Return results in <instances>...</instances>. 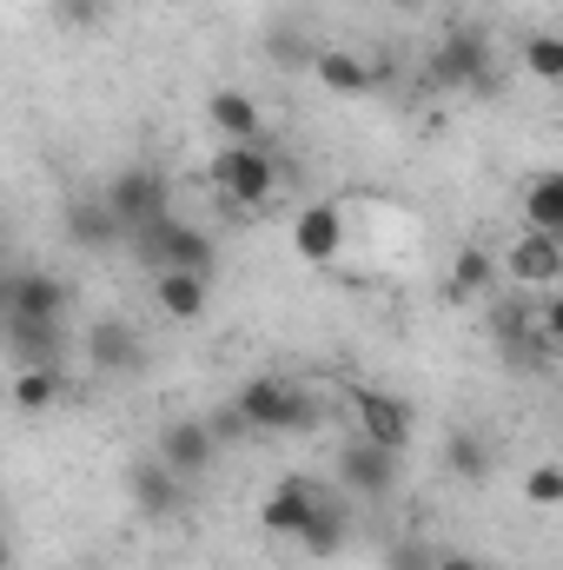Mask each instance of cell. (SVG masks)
Instances as JSON below:
<instances>
[{
	"label": "cell",
	"mask_w": 563,
	"mask_h": 570,
	"mask_svg": "<svg viewBox=\"0 0 563 570\" xmlns=\"http://www.w3.org/2000/svg\"><path fill=\"white\" fill-rule=\"evenodd\" d=\"M100 193L113 199V213L127 219V233H140V226H152V219L172 213V179H166L159 166H120V173H107Z\"/></svg>",
	"instance_id": "obj_5"
},
{
	"label": "cell",
	"mask_w": 563,
	"mask_h": 570,
	"mask_svg": "<svg viewBox=\"0 0 563 570\" xmlns=\"http://www.w3.org/2000/svg\"><path fill=\"white\" fill-rule=\"evenodd\" d=\"M206 425H213V438H219V444H246V438H259V431H253V419L239 412V399H226Z\"/></svg>",
	"instance_id": "obj_29"
},
{
	"label": "cell",
	"mask_w": 563,
	"mask_h": 570,
	"mask_svg": "<svg viewBox=\"0 0 563 570\" xmlns=\"http://www.w3.org/2000/svg\"><path fill=\"white\" fill-rule=\"evenodd\" d=\"M206 127L226 146H259L266 140V107L239 87H219V94H206Z\"/></svg>",
	"instance_id": "obj_14"
},
{
	"label": "cell",
	"mask_w": 563,
	"mask_h": 570,
	"mask_svg": "<svg viewBox=\"0 0 563 570\" xmlns=\"http://www.w3.org/2000/svg\"><path fill=\"white\" fill-rule=\"evenodd\" d=\"M312 80H318L325 94H338V100H365V94H378L372 60H358V53H345V47H325L318 67H312Z\"/></svg>",
	"instance_id": "obj_21"
},
{
	"label": "cell",
	"mask_w": 563,
	"mask_h": 570,
	"mask_svg": "<svg viewBox=\"0 0 563 570\" xmlns=\"http://www.w3.org/2000/svg\"><path fill=\"white\" fill-rule=\"evenodd\" d=\"M418 80H424V94H464V100H491V94H504V67H497V40H491V27H477V20L444 27V40L424 53Z\"/></svg>",
	"instance_id": "obj_1"
},
{
	"label": "cell",
	"mask_w": 563,
	"mask_h": 570,
	"mask_svg": "<svg viewBox=\"0 0 563 570\" xmlns=\"http://www.w3.org/2000/svg\"><path fill=\"white\" fill-rule=\"evenodd\" d=\"M233 399H239V412L253 419L259 438L318 431V392H305V385H298V379H285V372H259V379H246Z\"/></svg>",
	"instance_id": "obj_3"
},
{
	"label": "cell",
	"mask_w": 563,
	"mask_h": 570,
	"mask_svg": "<svg viewBox=\"0 0 563 570\" xmlns=\"http://www.w3.org/2000/svg\"><path fill=\"white\" fill-rule=\"evenodd\" d=\"M444 471H451L457 484H491V478H497V444H491V431H477V425L444 431Z\"/></svg>",
	"instance_id": "obj_19"
},
{
	"label": "cell",
	"mask_w": 563,
	"mask_h": 570,
	"mask_svg": "<svg viewBox=\"0 0 563 570\" xmlns=\"http://www.w3.org/2000/svg\"><path fill=\"white\" fill-rule=\"evenodd\" d=\"M67 305H73V285L67 279H53L40 266H13L7 273V312L13 318H67Z\"/></svg>",
	"instance_id": "obj_13"
},
{
	"label": "cell",
	"mask_w": 563,
	"mask_h": 570,
	"mask_svg": "<svg viewBox=\"0 0 563 570\" xmlns=\"http://www.w3.org/2000/svg\"><path fill=\"white\" fill-rule=\"evenodd\" d=\"M87 358L107 379H134V372H146V338L127 318H93L87 325Z\"/></svg>",
	"instance_id": "obj_12"
},
{
	"label": "cell",
	"mask_w": 563,
	"mask_h": 570,
	"mask_svg": "<svg viewBox=\"0 0 563 570\" xmlns=\"http://www.w3.org/2000/svg\"><path fill=\"white\" fill-rule=\"evenodd\" d=\"M127 253L140 259L146 273H213V279H219V239H213L206 226L179 219V213L140 226V233L127 239Z\"/></svg>",
	"instance_id": "obj_2"
},
{
	"label": "cell",
	"mask_w": 563,
	"mask_h": 570,
	"mask_svg": "<svg viewBox=\"0 0 563 570\" xmlns=\"http://www.w3.org/2000/svg\"><path fill=\"white\" fill-rule=\"evenodd\" d=\"M152 451H159V458H166L186 484H199V478L219 464V451H226V444L213 438V425H206V419H172V425L152 431Z\"/></svg>",
	"instance_id": "obj_8"
},
{
	"label": "cell",
	"mask_w": 563,
	"mask_h": 570,
	"mask_svg": "<svg viewBox=\"0 0 563 570\" xmlns=\"http://www.w3.org/2000/svg\"><path fill=\"white\" fill-rule=\"evenodd\" d=\"M186 478L159 458V451H146V458H134V471H127V498H134V511L140 518H152V524H166V518H179L186 511Z\"/></svg>",
	"instance_id": "obj_7"
},
{
	"label": "cell",
	"mask_w": 563,
	"mask_h": 570,
	"mask_svg": "<svg viewBox=\"0 0 563 570\" xmlns=\"http://www.w3.org/2000/svg\"><path fill=\"white\" fill-rule=\"evenodd\" d=\"M497 292V259L484 253V246H464L457 259H451V273H444V298L451 305H477V298H491Z\"/></svg>",
	"instance_id": "obj_23"
},
{
	"label": "cell",
	"mask_w": 563,
	"mask_h": 570,
	"mask_svg": "<svg viewBox=\"0 0 563 570\" xmlns=\"http://www.w3.org/2000/svg\"><path fill=\"white\" fill-rule=\"evenodd\" d=\"M537 325H544V338H551V345H563V292H551V298H544Z\"/></svg>",
	"instance_id": "obj_30"
},
{
	"label": "cell",
	"mask_w": 563,
	"mask_h": 570,
	"mask_svg": "<svg viewBox=\"0 0 563 570\" xmlns=\"http://www.w3.org/2000/svg\"><path fill=\"white\" fill-rule=\"evenodd\" d=\"M491 338H497V358H504L511 372H537V365H544V352H551L544 325H531V312H524V305H497Z\"/></svg>",
	"instance_id": "obj_15"
},
{
	"label": "cell",
	"mask_w": 563,
	"mask_h": 570,
	"mask_svg": "<svg viewBox=\"0 0 563 570\" xmlns=\"http://www.w3.org/2000/svg\"><path fill=\"white\" fill-rule=\"evenodd\" d=\"M437 570H484L477 558H437Z\"/></svg>",
	"instance_id": "obj_31"
},
{
	"label": "cell",
	"mask_w": 563,
	"mask_h": 570,
	"mask_svg": "<svg viewBox=\"0 0 563 570\" xmlns=\"http://www.w3.org/2000/svg\"><path fill=\"white\" fill-rule=\"evenodd\" d=\"M206 186H213L233 213H266L273 193H279V159H273V146L266 140L259 146H219Z\"/></svg>",
	"instance_id": "obj_4"
},
{
	"label": "cell",
	"mask_w": 563,
	"mask_h": 570,
	"mask_svg": "<svg viewBox=\"0 0 563 570\" xmlns=\"http://www.w3.org/2000/svg\"><path fill=\"white\" fill-rule=\"evenodd\" d=\"M7 352H13V365H60L67 358V318H13L7 312Z\"/></svg>",
	"instance_id": "obj_20"
},
{
	"label": "cell",
	"mask_w": 563,
	"mask_h": 570,
	"mask_svg": "<svg viewBox=\"0 0 563 570\" xmlns=\"http://www.w3.org/2000/svg\"><path fill=\"white\" fill-rule=\"evenodd\" d=\"M292 246H298V259H305V266H332V259L345 253V213H338L332 199L305 206V213H298V226H292Z\"/></svg>",
	"instance_id": "obj_17"
},
{
	"label": "cell",
	"mask_w": 563,
	"mask_h": 570,
	"mask_svg": "<svg viewBox=\"0 0 563 570\" xmlns=\"http://www.w3.org/2000/svg\"><path fill=\"white\" fill-rule=\"evenodd\" d=\"M67 399V372L60 365H13V412H53Z\"/></svg>",
	"instance_id": "obj_25"
},
{
	"label": "cell",
	"mask_w": 563,
	"mask_h": 570,
	"mask_svg": "<svg viewBox=\"0 0 563 570\" xmlns=\"http://www.w3.org/2000/svg\"><path fill=\"white\" fill-rule=\"evenodd\" d=\"M318 53H325V47H318V40H305V27H298V20H273V27H266V60L285 67V73H312V67H318Z\"/></svg>",
	"instance_id": "obj_26"
},
{
	"label": "cell",
	"mask_w": 563,
	"mask_h": 570,
	"mask_svg": "<svg viewBox=\"0 0 563 570\" xmlns=\"http://www.w3.org/2000/svg\"><path fill=\"white\" fill-rule=\"evenodd\" d=\"M524 498L537 511H563V464H531L524 471Z\"/></svg>",
	"instance_id": "obj_28"
},
{
	"label": "cell",
	"mask_w": 563,
	"mask_h": 570,
	"mask_svg": "<svg viewBox=\"0 0 563 570\" xmlns=\"http://www.w3.org/2000/svg\"><path fill=\"white\" fill-rule=\"evenodd\" d=\"M398 458L405 451H385L372 438H352V444H338V484L352 498H392L398 491Z\"/></svg>",
	"instance_id": "obj_9"
},
{
	"label": "cell",
	"mask_w": 563,
	"mask_h": 570,
	"mask_svg": "<svg viewBox=\"0 0 563 570\" xmlns=\"http://www.w3.org/2000/svg\"><path fill=\"white\" fill-rule=\"evenodd\" d=\"M524 226H531V233H557L563 239V166L524 179Z\"/></svg>",
	"instance_id": "obj_24"
},
{
	"label": "cell",
	"mask_w": 563,
	"mask_h": 570,
	"mask_svg": "<svg viewBox=\"0 0 563 570\" xmlns=\"http://www.w3.org/2000/svg\"><path fill=\"white\" fill-rule=\"evenodd\" d=\"M67 246H80V253H120L134 233H127V219L113 213V199L107 193H87V199H73L67 206Z\"/></svg>",
	"instance_id": "obj_11"
},
{
	"label": "cell",
	"mask_w": 563,
	"mask_h": 570,
	"mask_svg": "<svg viewBox=\"0 0 563 570\" xmlns=\"http://www.w3.org/2000/svg\"><path fill=\"white\" fill-rule=\"evenodd\" d=\"M504 273H511V285H557L563 279V239L524 226L511 239V253H504Z\"/></svg>",
	"instance_id": "obj_16"
},
{
	"label": "cell",
	"mask_w": 563,
	"mask_h": 570,
	"mask_svg": "<svg viewBox=\"0 0 563 570\" xmlns=\"http://www.w3.org/2000/svg\"><path fill=\"white\" fill-rule=\"evenodd\" d=\"M152 305L172 325H192L213 312V273H152Z\"/></svg>",
	"instance_id": "obj_18"
},
{
	"label": "cell",
	"mask_w": 563,
	"mask_h": 570,
	"mask_svg": "<svg viewBox=\"0 0 563 570\" xmlns=\"http://www.w3.org/2000/svg\"><path fill=\"white\" fill-rule=\"evenodd\" d=\"M345 538H352V504L325 491V498H318V511H312V524L298 531V551H305V558H338V551H345Z\"/></svg>",
	"instance_id": "obj_22"
},
{
	"label": "cell",
	"mask_w": 563,
	"mask_h": 570,
	"mask_svg": "<svg viewBox=\"0 0 563 570\" xmlns=\"http://www.w3.org/2000/svg\"><path fill=\"white\" fill-rule=\"evenodd\" d=\"M318 478H305V471H292V478H279L273 491H266V504H259V531L266 538H292L298 544V531L312 524V511H318Z\"/></svg>",
	"instance_id": "obj_10"
},
{
	"label": "cell",
	"mask_w": 563,
	"mask_h": 570,
	"mask_svg": "<svg viewBox=\"0 0 563 570\" xmlns=\"http://www.w3.org/2000/svg\"><path fill=\"white\" fill-rule=\"evenodd\" d=\"M524 67H531V80L563 87V33H531L524 40Z\"/></svg>",
	"instance_id": "obj_27"
},
{
	"label": "cell",
	"mask_w": 563,
	"mask_h": 570,
	"mask_svg": "<svg viewBox=\"0 0 563 570\" xmlns=\"http://www.w3.org/2000/svg\"><path fill=\"white\" fill-rule=\"evenodd\" d=\"M67 7H80V13H87V7H93V0H67Z\"/></svg>",
	"instance_id": "obj_33"
},
{
	"label": "cell",
	"mask_w": 563,
	"mask_h": 570,
	"mask_svg": "<svg viewBox=\"0 0 563 570\" xmlns=\"http://www.w3.org/2000/svg\"><path fill=\"white\" fill-rule=\"evenodd\" d=\"M352 419H358V438H372L385 451H405L412 431H418V412L398 392H378V385H352Z\"/></svg>",
	"instance_id": "obj_6"
},
{
	"label": "cell",
	"mask_w": 563,
	"mask_h": 570,
	"mask_svg": "<svg viewBox=\"0 0 563 570\" xmlns=\"http://www.w3.org/2000/svg\"><path fill=\"white\" fill-rule=\"evenodd\" d=\"M385 7H405V13H418L424 0H385Z\"/></svg>",
	"instance_id": "obj_32"
}]
</instances>
